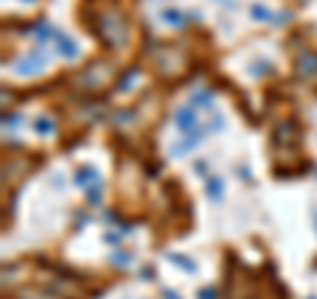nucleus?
<instances>
[{"mask_svg": "<svg viewBox=\"0 0 317 299\" xmlns=\"http://www.w3.org/2000/svg\"><path fill=\"white\" fill-rule=\"evenodd\" d=\"M82 11H93V24L90 32L106 45V48H122L130 40V24H127L124 11L114 3V0H98V3H87L82 6Z\"/></svg>", "mask_w": 317, "mask_h": 299, "instance_id": "1", "label": "nucleus"}, {"mask_svg": "<svg viewBox=\"0 0 317 299\" xmlns=\"http://www.w3.org/2000/svg\"><path fill=\"white\" fill-rule=\"evenodd\" d=\"M116 77V66L111 61H93L74 77V85L82 93H101L106 90Z\"/></svg>", "mask_w": 317, "mask_h": 299, "instance_id": "2", "label": "nucleus"}, {"mask_svg": "<svg viewBox=\"0 0 317 299\" xmlns=\"http://www.w3.org/2000/svg\"><path fill=\"white\" fill-rule=\"evenodd\" d=\"M154 64L156 74H161L164 79H177L188 72V56L177 45H159L154 51Z\"/></svg>", "mask_w": 317, "mask_h": 299, "instance_id": "3", "label": "nucleus"}, {"mask_svg": "<svg viewBox=\"0 0 317 299\" xmlns=\"http://www.w3.org/2000/svg\"><path fill=\"white\" fill-rule=\"evenodd\" d=\"M301 141V130L296 122H280L278 130L273 133V146L275 148H296Z\"/></svg>", "mask_w": 317, "mask_h": 299, "instance_id": "4", "label": "nucleus"}, {"mask_svg": "<svg viewBox=\"0 0 317 299\" xmlns=\"http://www.w3.org/2000/svg\"><path fill=\"white\" fill-rule=\"evenodd\" d=\"M296 72L304 79L317 77V51H301L296 59Z\"/></svg>", "mask_w": 317, "mask_h": 299, "instance_id": "5", "label": "nucleus"}, {"mask_svg": "<svg viewBox=\"0 0 317 299\" xmlns=\"http://www.w3.org/2000/svg\"><path fill=\"white\" fill-rule=\"evenodd\" d=\"M174 122H177V127L183 135H191V130H198L196 127V111L193 106H180L174 111Z\"/></svg>", "mask_w": 317, "mask_h": 299, "instance_id": "6", "label": "nucleus"}, {"mask_svg": "<svg viewBox=\"0 0 317 299\" xmlns=\"http://www.w3.org/2000/svg\"><path fill=\"white\" fill-rule=\"evenodd\" d=\"M42 45H40V48L37 51H34V56H27V59L24 61H19V66H16V72L19 74H34V72H40V69H42Z\"/></svg>", "mask_w": 317, "mask_h": 299, "instance_id": "7", "label": "nucleus"}, {"mask_svg": "<svg viewBox=\"0 0 317 299\" xmlns=\"http://www.w3.org/2000/svg\"><path fill=\"white\" fill-rule=\"evenodd\" d=\"M93 180H98V169H93V167H79L77 169V175H74L77 186H87Z\"/></svg>", "mask_w": 317, "mask_h": 299, "instance_id": "8", "label": "nucleus"}, {"mask_svg": "<svg viewBox=\"0 0 317 299\" xmlns=\"http://www.w3.org/2000/svg\"><path fill=\"white\" fill-rule=\"evenodd\" d=\"M56 40H58V51H61L66 59H74V56H77V45H72V40L61 37L58 32H56Z\"/></svg>", "mask_w": 317, "mask_h": 299, "instance_id": "9", "label": "nucleus"}, {"mask_svg": "<svg viewBox=\"0 0 317 299\" xmlns=\"http://www.w3.org/2000/svg\"><path fill=\"white\" fill-rule=\"evenodd\" d=\"M206 193H209V199H219V193H222V178H209L206 183Z\"/></svg>", "mask_w": 317, "mask_h": 299, "instance_id": "10", "label": "nucleus"}, {"mask_svg": "<svg viewBox=\"0 0 317 299\" xmlns=\"http://www.w3.org/2000/svg\"><path fill=\"white\" fill-rule=\"evenodd\" d=\"M34 130H37L40 135H48V133L53 130V122H51L48 117H40L37 122H34Z\"/></svg>", "mask_w": 317, "mask_h": 299, "instance_id": "11", "label": "nucleus"}, {"mask_svg": "<svg viewBox=\"0 0 317 299\" xmlns=\"http://www.w3.org/2000/svg\"><path fill=\"white\" fill-rule=\"evenodd\" d=\"M164 19H167V21H172V27H183V16L177 14V11H164Z\"/></svg>", "mask_w": 317, "mask_h": 299, "instance_id": "12", "label": "nucleus"}, {"mask_svg": "<svg viewBox=\"0 0 317 299\" xmlns=\"http://www.w3.org/2000/svg\"><path fill=\"white\" fill-rule=\"evenodd\" d=\"M130 254H124V251H119V254H114V265H119V268H127L130 265Z\"/></svg>", "mask_w": 317, "mask_h": 299, "instance_id": "13", "label": "nucleus"}, {"mask_svg": "<svg viewBox=\"0 0 317 299\" xmlns=\"http://www.w3.org/2000/svg\"><path fill=\"white\" fill-rule=\"evenodd\" d=\"M193 103H201V106H211V96H209V93H196V96H193Z\"/></svg>", "mask_w": 317, "mask_h": 299, "instance_id": "14", "label": "nucleus"}, {"mask_svg": "<svg viewBox=\"0 0 317 299\" xmlns=\"http://www.w3.org/2000/svg\"><path fill=\"white\" fill-rule=\"evenodd\" d=\"M172 262H177V265H183L185 270H196V265H193V262H188L185 257H177V254H172Z\"/></svg>", "mask_w": 317, "mask_h": 299, "instance_id": "15", "label": "nucleus"}, {"mask_svg": "<svg viewBox=\"0 0 317 299\" xmlns=\"http://www.w3.org/2000/svg\"><path fill=\"white\" fill-rule=\"evenodd\" d=\"M251 14H254L256 19H269V14H267L262 6H251Z\"/></svg>", "mask_w": 317, "mask_h": 299, "instance_id": "16", "label": "nucleus"}, {"mask_svg": "<svg viewBox=\"0 0 317 299\" xmlns=\"http://www.w3.org/2000/svg\"><path fill=\"white\" fill-rule=\"evenodd\" d=\"M87 201H90V204H98V201H101V191H98V188H90V191H87Z\"/></svg>", "mask_w": 317, "mask_h": 299, "instance_id": "17", "label": "nucleus"}, {"mask_svg": "<svg viewBox=\"0 0 317 299\" xmlns=\"http://www.w3.org/2000/svg\"><path fill=\"white\" fill-rule=\"evenodd\" d=\"M214 289H204V291H198V299H214Z\"/></svg>", "mask_w": 317, "mask_h": 299, "instance_id": "18", "label": "nucleus"}, {"mask_svg": "<svg viewBox=\"0 0 317 299\" xmlns=\"http://www.w3.org/2000/svg\"><path fill=\"white\" fill-rule=\"evenodd\" d=\"M164 296H167V299H180V296L174 294V291H164Z\"/></svg>", "mask_w": 317, "mask_h": 299, "instance_id": "19", "label": "nucleus"}, {"mask_svg": "<svg viewBox=\"0 0 317 299\" xmlns=\"http://www.w3.org/2000/svg\"><path fill=\"white\" fill-rule=\"evenodd\" d=\"M296 3H299V6H304V3H307V0H296Z\"/></svg>", "mask_w": 317, "mask_h": 299, "instance_id": "20", "label": "nucleus"}, {"mask_svg": "<svg viewBox=\"0 0 317 299\" xmlns=\"http://www.w3.org/2000/svg\"><path fill=\"white\" fill-rule=\"evenodd\" d=\"M309 299H317V296H309Z\"/></svg>", "mask_w": 317, "mask_h": 299, "instance_id": "21", "label": "nucleus"}, {"mask_svg": "<svg viewBox=\"0 0 317 299\" xmlns=\"http://www.w3.org/2000/svg\"><path fill=\"white\" fill-rule=\"evenodd\" d=\"M27 3H32V0H27Z\"/></svg>", "mask_w": 317, "mask_h": 299, "instance_id": "22", "label": "nucleus"}]
</instances>
